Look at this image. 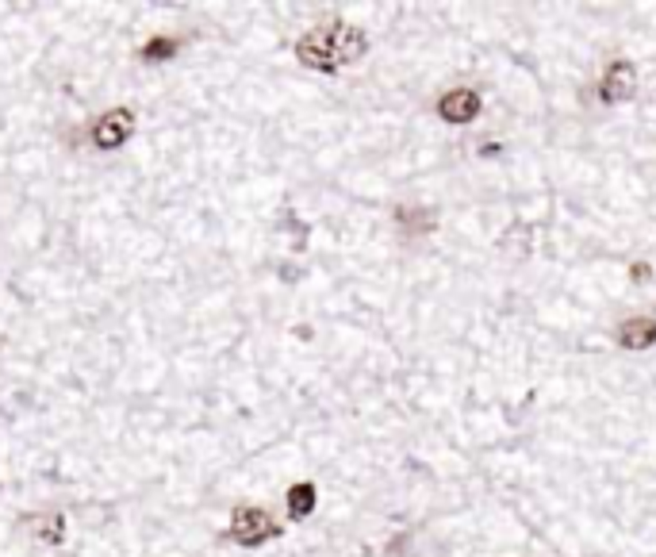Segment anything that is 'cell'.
I'll list each match as a JSON object with an SVG mask.
<instances>
[{
  "instance_id": "6da1fadb",
  "label": "cell",
  "mask_w": 656,
  "mask_h": 557,
  "mask_svg": "<svg viewBox=\"0 0 656 557\" xmlns=\"http://www.w3.org/2000/svg\"><path fill=\"white\" fill-rule=\"evenodd\" d=\"M368 54V35L358 23L331 20L304 31L296 39V62L311 74H338L346 65H358Z\"/></svg>"
},
{
  "instance_id": "7a4b0ae2",
  "label": "cell",
  "mask_w": 656,
  "mask_h": 557,
  "mask_svg": "<svg viewBox=\"0 0 656 557\" xmlns=\"http://www.w3.org/2000/svg\"><path fill=\"white\" fill-rule=\"evenodd\" d=\"M281 523L272 519L269 508H257V504H238L230 508V519H227V538L235 542L242 550H257L265 546V542L281 538Z\"/></svg>"
},
{
  "instance_id": "3957f363",
  "label": "cell",
  "mask_w": 656,
  "mask_h": 557,
  "mask_svg": "<svg viewBox=\"0 0 656 557\" xmlns=\"http://www.w3.org/2000/svg\"><path fill=\"white\" fill-rule=\"evenodd\" d=\"M134 135H139V112H134L131 104H116V108H104V112L92 119L89 143L97 146L100 154H112V151H123Z\"/></svg>"
},
{
  "instance_id": "277c9868",
  "label": "cell",
  "mask_w": 656,
  "mask_h": 557,
  "mask_svg": "<svg viewBox=\"0 0 656 557\" xmlns=\"http://www.w3.org/2000/svg\"><path fill=\"white\" fill-rule=\"evenodd\" d=\"M437 116L445 119V124H472L476 116H480V92L476 89H449L442 100H437Z\"/></svg>"
},
{
  "instance_id": "5b68a950",
  "label": "cell",
  "mask_w": 656,
  "mask_h": 557,
  "mask_svg": "<svg viewBox=\"0 0 656 557\" xmlns=\"http://www.w3.org/2000/svg\"><path fill=\"white\" fill-rule=\"evenodd\" d=\"M634 89H637V70L630 62H610L607 65V74L599 77V97H603L607 104H622V100H630L634 97Z\"/></svg>"
},
{
  "instance_id": "8992f818",
  "label": "cell",
  "mask_w": 656,
  "mask_h": 557,
  "mask_svg": "<svg viewBox=\"0 0 656 557\" xmlns=\"http://www.w3.org/2000/svg\"><path fill=\"white\" fill-rule=\"evenodd\" d=\"M31 535L35 542H43V546H62L65 535H70V519H65V511L58 508H43L31 515Z\"/></svg>"
},
{
  "instance_id": "52a82bcc",
  "label": "cell",
  "mask_w": 656,
  "mask_h": 557,
  "mask_svg": "<svg viewBox=\"0 0 656 557\" xmlns=\"http://www.w3.org/2000/svg\"><path fill=\"white\" fill-rule=\"evenodd\" d=\"M284 508H289V519H296V523L311 519V515H315V508H319V488H315V481H292L289 488H284Z\"/></svg>"
},
{
  "instance_id": "ba28073f",
  "label": "cell",
  "mask_w": 656,
  "mask_h": 557,
  "mask_svg": "<svg viewBox=\"0 0 656 557\" xmlns=\"http://www.w3.org/2000/svg\"><path fill=\"white\" fill-rule=\"evenodd\" d=\"M618 346L622 350H649V346H656V319H645V316L626 319L618 327Z\"/></svg>"
},
{
  "instance_id": "9c48e42d",
  "label": "cell",
  "mask_w": 656,
  "mask_h": 557,
  "mask_svg": "<svg viewBox=\"0 0 656 557\" xmlns=\"http://www.w3.org/2000/svg\"><path fill=\"white\" fill-rule=\"evenodd\" d=\"M181 39L177 35H154V39H146V43L139 47V58L146 62V65H161V62H173L177 54H181Z\"/></svg>"
},
{
  "instance_id": "30bf717a",
  "label": "cell",
  "mask_w": 656,
  "mask_h": 557,
  "mask_svg": "<svg viewBox=\"0 0 656 557\" xmlns=\"http://www.w3.org/2000/svg\"><path fill=\"white\" fill-rule=\"evenodd\" d=\"M395 223H400L403 231H415V235H427V231H434V212L430 208H395Z\"/></svg>"
}]
</instances>
